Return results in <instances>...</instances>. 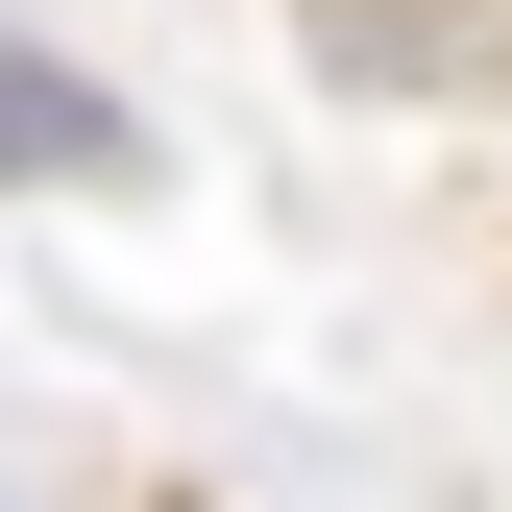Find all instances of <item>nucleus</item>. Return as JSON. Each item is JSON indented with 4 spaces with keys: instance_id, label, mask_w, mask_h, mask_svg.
<instances>
[{
    "instance_id": "obj_1",
    "label": "nucleus",
    "mask_w": 512,
    "mask_h": 512,
    "mask_svg": "<svg viewBox=\"0 0 512 512\" xmlns=\"http://www.w3.org/2000/svg\"><path fill=\"white\" fill-rule=\"evenodd\" d=\"M0 196H147L122 98H98V74H49V49H0Z\"/></svg>"
}]
</instances>
